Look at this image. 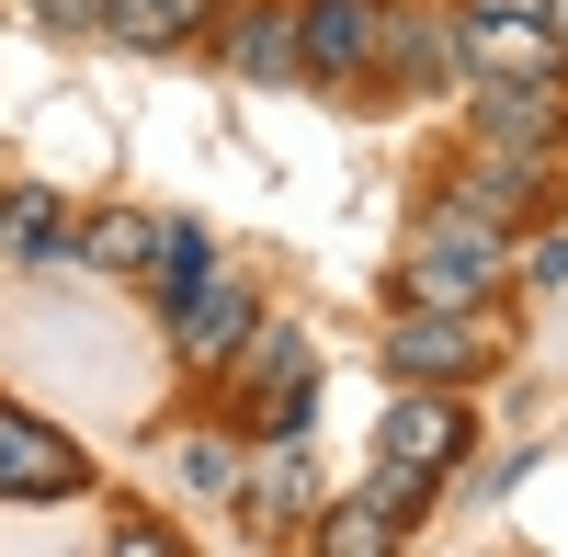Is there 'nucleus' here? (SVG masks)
<instances>
[{
  "mask_svg": "<svg viewBox=\"0 0 568 557\" xmlns=\"http://www.w3.org/2000/svg\"><path fill=\"white\" fill-rule=\"evenodd\" d=\"M375 58V0H296V69L307 80H364Z\"/></svg>",
  "mask_w": 568,
  "mask_h": 557,
  "instance_id": "obj_7",
  "label": "nucleus"
},
{
  "mask_svg": "<svg viewBox=\"0 0 568 557\" xmlns=\"http://www.w3.org/2000/svg\"><path fill=\"white\" fill-rule=\"evenodd\" d=\"M433 489H444V478H420V467H387V455H375V478H364L353 500H364V513L387 524V535H409L420 513H433Z\"/></svg>",
  "mask_w": 568,
  "mask_h": 557,
  "instance_id": "obj_17",
  "label": "nucleus"
},
{
  "mask_svg": "<svg viewBox=\"0 0 568 557\" xmlns=\"http://www.w3.org/2000/svg\"><path fill=\"white\" fill-rule=\"evenodd\" d=\"M227 364H240V376H227V398H273V387H296V376H318V364H307V331H240V353H227Z\"/></svg>",
  "mask_w": 568,
  "mask_h": 557,
  "instance_id": "obj_13",
  "label": "nucleus"
},
{
  "mask_svg": "<svg viewBox=\"0 0 568 557\" xmlns=\"http://www.w3.org/2000/svg\"><path fill=\"white\" fill-rule=\"evenodd\" d=\"M182 478H194V489H227V478H240V455H227V444H194V455H182Z\"/></svg>",
  "mask_w": 568,
  "mask_h": 557,
  "instance_id": "obj_20",
  "label": "nucleus"
},
{
  "mask_svg": "<svg viewBox=\"0 0 568 557\" xmlns=\"http://www.w3.org/2000/svg\"><path fill=\"white\" fill-rule=\"evenodd\" d=\"M375 58H387V91H444L455 80V34L433 12H375Z\"/></svg>",
  "mask_w": 568,
  "mask_h": 557,
  "instance_id": "obj_10",
  "label": "nucleus"
},
{
  "mask_svg": "<svg viewBox=\"0 0 568 557\" xmlns=\"http://www.w3.org/2000/svg\"><path fill=\"white\" fill-rule=\"evenodd\" d=\"M262 513H273V524L307 513V467H296V455H273V467H262Z\"/></svg>",
  "mask_w": 568,
  "mask_h": 557,
  "instance_id": "obj_19",
  "label": "nucleus"
},
{
  "mask_svg": "<svg viewBox=\"0 0 568 557\" xmlns=\"http://www.w3.org/2000/svg\"><path fill=\"white\" fill-rule=\"evenodd\" d=\"M240 331H251V285H240V273H205V285L171 307V353L182 364H227Z\"/></svg>",
  "mask_w": 568,
  "mask_h": 557,
  "instance_id": "obj_8",
  "label": "nucleus"
},
{
  "mask_svg": "<svg viewBox=\"0 0 568 557\" xmlns=\"http://www.w3.org/2000/svg\"><path fill=\"white\" fill-rule=\"evenodd\" d=\"M149 273H160V318H171V307H182V296H194L205 273H216V240H205L194 216H160V251H149Z\"/></svg>",
  "mask_w": 568,
  "mask_h": 557,
  "instance_id": "obj_16",
  "label": "nucleus"
},
{
  "mask_svg": "<svg viewBox=\"0 0 568 557\" xmlns=\"http://www.w3.org/2000/svg\"><path fill=\"white\" fill-rule=\"evenodd\" d=\"M69 251H80V262H103V273H136V285H149L160 227L136 216V205H103V216H80V227H69Z\"/></svg>",
  "mask_w": 568,
  "mask_h": 557,
  "instance_id": "obj_15",
  "label": "nucleus"
},
{
  "mask_svg": "<svg viewBox=\"0 0 568 557\" xmlns=\"http://www.w3.org/2000/svg\"><path fill=\"white\" fill-rule=\"evenodd\" d=\"M0 251L12 262H58L69 251V205L45 194V182H12V194H0Z\"/></svg>",
  "mask_w": 568,
  "mask_h": 557,
  "instance_id": "obj_14",
  "label": "nucleus"
},
{
  "mask_svg": "<svg viewBox=\"0 0 568 557\" xmlns=\"http://www.w3.org/2000/svg\"><path fill=\"white\" fill-rule=\"evenodd\" d=\"M444 194H466V205L500 216V227H524V216L557 205V160H546V149H489V160H466Z\"/></svg>",
  "mask_w": 568,
  "mask_h": 557,
  "instance_id": "obj_6",
  "label": "nucleus"
},
{
  "mask_svg": "<svg viewBox=\"0 0 568 557\" xmlns=\"http://www.w3.org/2000/svg\"><path fill=\"white\" fill-rule=\"evenodd\" d=\"M557 80H478V149H557Z\"/></svg>",
  "mask_w": 568,
  "mask_h": 557,
  "instance_id": "obj_9",
  "label": "nucleus"
},
{
  "mask_svg": "<svg viewBox=\"0 0 568 557\" xmlns=\"http://www.w3.org/2000/svg\"><path fill=\"white\" fill-rule=\"evenodd\" d=\"M205 23H216V0H103V34H114V45H149V58L194 45Z\"/></svg>",
  "mask_w": 568,
  "mask_h": 557,
  "instance_id": "obj_12",
  "label": "nucleus"
},
{
  "mask_svg": "<svg viewBox=\"0 0 568 557\" xmlns=\"http://www.w3.org/2000/svg\"><path fill=\"white\" fill-rule=\"evenodd\" d=\"M34 12H45V23H69V34H91V23H103V0H34Z\"/></svg>",
  "mask_w": 568,
  "mask_h": 557,
  "instance_id": "obj_21",
  "label": "nucleus"
},
{
  "mask_svg": "<svg viewBox=\"0 0 568 557\" xmlns=\"http://www.w3.org/2000/svg\"><path fill=\"white\" fill-rule=\"evenodd\" d=\"M546 34H557V45H568V0H546Z\"/></svg>",
  "mask_w": 568,
  "mask_h": 557,
  "instance_id": "obj_22",
  "label": "nucleus"
},
{
  "mask_svg": "<svg viewBox=\"0 0 568 557\" xmlns=\"http://www.w3.org/2000/svg\"><path fill=\"white\" fill-rule=\"evenodd\" d=\"M500 285H511V227L478 216L466 194H433L409 262H398V296L409 307H500Z\"/></svg>",
  "mask_w": 568,
  "mask_h": 557,
  "instance_id": "obj_1",
  "label": "nucleus"
},
{
  "mask_svg": "<svg viewBox=\"0 0 568 557\" xmlns=\"http://www.w3.org/2000/svg\"><path fill=\"white\" fill-rule=\"evenodd\" d=\"M489 364H500L489 307H409L398 331H387V376L398 387H478Z\"/></svg>",
  "mask_w": 568,
  "mask_h": 557,
  "instance_id": "obj_2",
  "label": "nucleus"
},
{
  "mask_svg": "<svg viewBox=\"0 0 568 557\" xmlns=\"http://www.w3.org/2000/svg\"><path fill=\"white\" fill-rule=\"evenodd\" d=\"M216 58L240 80H296V0H251V12H227Z\"/></svg>",
  "mask_w": 568,
  "mask_h": 557,
  "instance_id": "obj_11",
  "label": "nucleus"
},
{
  "mask_svg": "<svg viewBox=\"0 0 568 557\" xmlns=\"http://www.w3.org/2000/svg\"><path fill=\"white\" fill-rule=\"evenodd\" d=\"M466 433H478V422H466L455 387H398L387 422H375V455H387V467H420V478H455Z\"/></svg>",
  "mask_w": 568,
  "mask_h": 557,
  "instance_id": "obj_5",
  "label": "nucleus"
},
{
  "mask_svg": "<svg viewBox=\"0 0 568 557\" xmlns=\"http://www.w3.org/2000/svg\"><path fill=\"white\" fill-rule=\"evenodd\" d=\"M500 12H546V0H500Z\"/></svg>",
  "mask_w": 568,
  "mask_h": 557,
  "instance_id": "obj_23",
  "label": "nucleus"
},
{
  "mask_svg": "<svg viewBox=\"0 0 568 557\" xmlns=\"http://www.w3.org/2000/svg\"><path fill=\"white\" fill-rule=\"evenodd\" d=\"M455 69L466 80H568V45L546 34V12H500V0H478V12L455 23Z\"/></svg>",
  "mask_w": 568,
  "mask_h": 557,
  "instance_id": "obj_3",
  "label": "nucleus"
},
{
  "mask_svg": "<svg viewBox=\"0 0 568 557\" xmlns=\"http://www.w3.org/2000/svg\"><path fill=\"white\" fill-rule=\"evenodd\" d=\"M91 489V455L45 422V409L0 398V500H80Z\"/></svg>",
  "mask_w": 568,
  "mask_h": 557,
  "instance_id": "obj_4",
  "label": "nucleus"
},
{
  "mask_svg": "<svg viewBox=\"0 0 568 557\" xmlns=\"http://www.w3.org/2000/svg\"><path fill=\"white\" fill-rule=\"evenodd\" d=\"M318 546H329V557H375V546H398V535H387V524H375V513H364V500H342V513H329V524H318Z\"/></svg>",
  "mask_w": 568,
  "mask_h": 557,
  "instance_id": "obj_18",
  "label": "nucleus"
}]
</instances>
